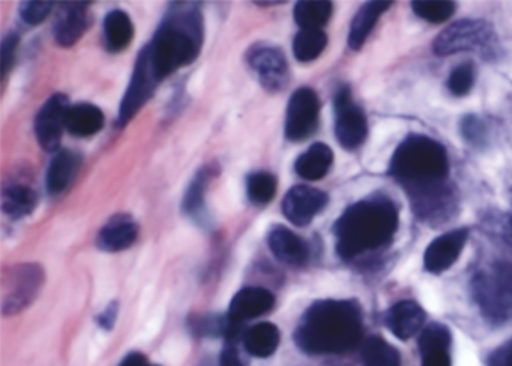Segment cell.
Listing matches in <instances>:
<instances>
[{"label": "cell", "instance_id": "cell-1", "mask_svg": "<svg viewBox=\"0 0 512 366\" xmlns=\"http://www.w3.org/2000/svg\"><path fill=\"white\" fill-rule=\"evenodd\" d=\"M361 308L352 300H319L302 315L295 342L308 354H340L364 342Z\"/></svg>", "mask_w": 512, "mask_h": 366}, {"label": "cell", "instance_id": "cell-2", "mask_svg": "<svg viewBox=\"0 0 512 366\" xmlns=\"http://www.w3.org/2000/svg\"><path fill=\"white\" fill-rule=\"evenodd\" d=\"M202 11L197 3H173L148 48L152 68L160 80L190 65L203 45Z\"/></svg>", "mask_w": 512, "mask_h": 366}, {"label": "cell", "instance_id": "cell-3", "mask_svg": "<svg viewBox=\"0 0 512 366\" xmlns=\"http://www.w3.org/2000/svg\"><path fill=\"white\" fill-rule=\"evenodd\" d=\"M398 228V210L388 198L362 200L335 222L337 252L344 260L388 245Z\"/></svg>", "mask_w": 512, "mask_h": 366}, {"label": "cell", "instance_id": "cell-4", "mask_svg": "<svg viewBox=\"0 0 512 366\" xmlns=\"http://www.w3.org/2000/svg\"><path fill=\"white\" fill-rule=\"evenodd\" d=\"M389 174L407 194L448 182L449 161L445 147L425 135H409L395 150Z\"/></svg>", "mask_w": 512, "mask_h": 366}, {"label": "cell", "instance_id": "cell-5", "mask_svg": "<svg viewBox=\"0 0 512 366\" xmlns=\"http://www.w3.org/2000/svg\"><path fill=\"white\" fill-rule=\"evenodd\" d=\"M473 299L491 323L512 318V264H496L490 272H481L472 281Z\"/></svg>", "mask_w": 512, "mask_h": 366}, {"label": "cell", "instance_id": "cell-6", "mask_svg": "<svg viewBox=\"0 0 512 366\" xmlns=\"http://www.w3.org/2000/svg\"><path fill=\"white\" fill-rule=\"evenodd\" d=\"M493 39V27L487 21L464 18L446 27L434 39L433 51L437 56H449L461 51H482L490 47Z\"/></svg>", "mask_w": 512, "mask_h": 366}, {"label": "cell", "instance_id": "cell-7", "mask_svg": "<svg viewBox=\"0 0 512 366\" xmlns=\"http://www.w3.org/2000/svg\"><path fill=\"white\" fill-rule=\"evenodd\" d=\"M44 282V272L38 264H20L4 278V314H17L37 297Z\"/></svg>", "mask_w": 512, "mask_h": 366}, {"label": "cell", "instance_id": "cell-8", "mask_svg": "<svg viewBox=\"0 0 512 366\" xmlns=\"http://www.w3.org/2000/svg\"><path fill=\"white\" fill-rule=\"evenodd\" d=\"M160 81L152 68L148 48L145 47L140 51L130 86L122 99L121 108H119V125L125 126L131 119H134V116L142 110L143 105L152 98Z\"/></svg>", "mask_w": 512, "mask_h": 366}, {"label": "cell", "instance_id": "cell-9", "mask_svg": "<svg viewBox=\"0 0 512 366\" xmlns=\"http://www.w3.org/2000/svg\"><path fill=\"white\" fill-rule=\"evenodd\" d=\"M320 101L310 87H301L287 104L284 134L287 140L302 141L314 134L319 125Z\"/></svg>", "mask_w": 512, "mask_h": 366}, {"label": "cell", "instance_id": "cell-10", "mask_svg": "<svg viewBox=\"0 0 512 366\" xmlns=\"http://www.w3.org/2000/svg\"><path fill=\"white\" fill-rule=\"evenodd\" d=\"M335 137L347 150L358 149L368 134L367 117L353 102L349 87H343L335 96Z\"/></svg>", "mask_w": 512, "mask_h": 366}, {"label": "cell", "instance_id": "cell-11", "mask_svg": "<svg viewBox=\"0 0 512 366\" xmlns=\"http://www.w3.org/2000/svg\"><path fill=\"white\" fill-rule=\"evenodd\" d=\"M70 101L64 93H56L35 117V135L46 152H56L61 146L62 134L67 128Z\"/></svg>", "mask_w": 512, "mask_h": 366}, {"label": "cell", "instance_id": "cell-12", "mask_svg": "<svg viewBox=\"0 0 512 366\" xmlns=\"http://www.w3.org/2000/svg\"><path fill=\"white\" fill-rule=\"evenodd\" d=\"M412 210L421 221L436 225L446 221L455 210L457 198L448 182L409 192Z\"/></svg>", "mask_w": 512, "mask_h": 366}, {"label": "cell", "instance_id": "cell-13", "mask_svg": "<svg viewBox=\"0 0 512 366\" xmlns=\"http://www.w3.org/2000/svg\"><path fill=\"white\" fill-rule=\"evenodd\" d=\"M251 69L259 75L260 83L269 92H278L289 80V65L280 48L259 45L247 56Z\"/></svg>", "mask_w": 512, "mask_h": 366}, {"label": "cell", "instance_id": "cell-14", "mask_svg": "<svg viewBox=\"0 0 512 366\" xmlns=\"http://www.w3.org/2000/svg\"><path fill=\"white\" fill-rule=\"evenodd\" d=\"M328 194L307 185L293 186L283 200V213L292 224L305 227L328 204Z\"/></svg>", "mask_w": 512, "mask_h": 366}, {"label": "cell", "instance_id": "cell-15", "mask_svg": "<svg viewBox=\"0 0 512 366\" xmlns=\"http://www.w3.org/2000/svg\"><path fill=\"white\" fill-rule=\"evenodd\" d=\"M469 231L467 228L449 231L434 239L425 249L424 267L427 272L437 273L448 270L460 257L464 245H466Z\"/></svg>", "mask_w": 512, "mask_h": 366}, {"label": "cell", "instance_id": "cell-16", "mask_svg": "<svg viewBox=\"0 0 512 366\" xmlns=\"http://www.w3.org/2000/svg\"><path fill=\"white\" fill-rule=\"evenodd\" d=\"M89 3H62L55 23V39L62 47H73L89 27Z\"/></svg>", "mask_w": 512, "mask_h": 366}, {"label": "cell", "instance_id": "cell-17", "mask_svg": "<svg viewBox=\"0 0 512 366\" xmlns=\"http://www.w3.org/2000/svg\"><path fill=\"white\" fill-rule=\"evenodd\" d=\"M275 305V297L271 291L262 287L242 288L233 297L229 306L230 320L236 323H244L251 318L260 317V315L268 314Z\"/></svg>", "mask_w": 512, "mask_h": 366}, {"label": "cell", "instance_id": "cell-18", "mask_svg": "<svg viewBox=\"0 0 512 366\" xmlns=\"http://www.w3.org/2000/svg\"><path fill=\"white\" fill-rule=\"evenodd\" d=\"M451 332L440 323L424 327L419 336L422 366H451Z\"/></svg>", "mask_w": 512, "mask_h": 366}, {"label": "cell", "instance_id": "cell-19", "mask_svg": "<svg viewBox=\"0 0 512 366\" xmlns=\"http://www.w3.org/2000/svg\"><path fill=\"white\" fill-rule=\"evenodd\" d=\"M268 245L278 260L290 266H304L310 255L307 243L283 225H277L269 231Z\"/></svg>", "mask_w": 512, "mask_h": 366}, {"label": "cell", "instance_id": "cell-20", "mask_svg": "<svg viewBox=\"0 0 512 366\" xmlns=\"http://www.w3.org/2000/svg\"><path fill=\"white\" fill-rule=\"evenodd\" d=\"M425 323V312L413 300H401L395 303L386 314V326L398 339L412 338L421 332Z\"/></svg>", "mask_w": 512, "mask_h": 366}, {"label": "cell", "instance_id": "cell-21", "mask_svg": "<svg viewBox=\"0 0 512 366\" xmlns=\"http://www.w3.org/2000/svg\"><path fill=\"white\" fill-rule=\"evenodd\" d=\"M139 236V225L130 215L113 216L98 234V246L103 251L119 252L130 248Z\"/></svg>", "mask_w": 512, "mask_h": 366}, {"label": "cell", "instance_id": "cell-22", "mask_svg": "<svg viewBox=\"0 0 512 366\" xmlns=\"http://www.w3.org/2000/svg\"><path fill=\"white\" fill-rule=\"evenodd\" d=\"M82 167V156L74 150H59L47 170L46 188L50 195H59L76 179Z\"/></svg>", "mask_w": 512, "mask_h": 366}, {"label": "cell", "instance_id": "cell-23", "mask_svg": "<svg viewBox=\"0 0 512 366\" xmlns=\"http://www.w3.org/2000/svg\"><path fill=\"white\" fill-rule=\"evenodd\" d=\"M334 152L328 144L316 143L295 162V171L305 180H320L331 170Z\"/></svg>", "mask_w": 512, "mask_h": 366}, {"label": "cell", "instance_id": "cell-24", "mask_svg": "<svg viewBox=\"0 0 512 366\" xmlns=\"http://www.w3.org/2000/svg\"><path fill=\"white\" fill-rule=\"evenodd\" d=\"M104 120V113L97 105L82 102L68 110L67 129L76 137H91L103 129Z\"/></svg>", "mask_w": 512, "mask_h": 366}, {"label": "cell", "instance_id": "cell-25", "mask_svg": "<svg viewBox=\"0 0 512 366\" xmlns=\"http://www.w3.org/2000/svg\"><path fill=\"white\" fill-rule=\"evenodd\" d=\"M134 38V24L122 9H113L104 20V42L107 50L119 53L128 48Z\"/></svg>", "mask_w": 512, "mask_h": 366}, {"label": "cell", "instance_id": "cell-26", "mask_svg": "<svg viewBox=\"0 0 512 366\" xmlns=\"http://www.w3.org/2000/svg\"><path fill=\"white\" fill-rule=\"evenodd\" d=\"M391 2H383V0H376V2H368L359 9L358 14L353 18L352 26L349 32V45L352 50H359L367 41L370 36L371 30L376 26L377 20L380 15L391 8Z\"/></svg>", "mask_w": 512, "mask_h": 366}, {"label": "cell", "instance_id": "cell-27", "mask_svg": "<svg viewBox=\"0 0 512 366\" xmlns=\"http://www.w3.org/2000/svg\"><path fill=\"white\" fill-rule=\"evenodd\" d=\"M280 330L272 323H259L242 335L245 350L254 357H269L280 345Z\"/></svg>", "mask_w": 512, "mask_h": 366}, {"label": "cell", "instance_id": "cell-28", "mask_svg": "<svg viewBox=\"0 0 512 366\" xmlns=\"http://www.w3.org/2000/svg\"><path fill=\"white\" fill-rule=\"evenodd\" d=\"M38 204V195L31 186L11 185L2 192V209L10 218L20 219L31 215Z\"/></svg>", "mask_w": 512, "mask_h": 366}, {"label": "cell", "instance_id": "cell-29", "mask_svg": "<svg viewBox=\"0 0 512 366\" xmlns=\"http://www.w3.org/2000/svg\"><path fill=\"white\" fill-rule=\"evenodd\" d=\"M293 15L302 30H322L331 18L332 3L328 0H302L296 3Z\"/></svg>", "mask_w": 512, "mask_h": 366}, {"label": "cell", "instance_id": "cell-30", "mask_svg": "<svg viewBox=\"0 0 512 366\" xmlns=\"http://www.w3.org/2000/svg\"><path fill=\"white\" fill-rule=\"evenodd\" d=\"M362 359L365 366H401V357L397 348L392 347L380 336L364 339Z\"/></svg>", "mask_w": 512, "mask_h": 366}, {"label": "cell", "instance_id": "cell-31", "mask_svg": "<svg viewBox=\"0 0 512 366\" xmlns=\"http://www.w3.org/2000/svg\"><path fill=\"white\" fill-rule=\"evenodd\" d=\"M328 45V36L323 30H301L293 39V54L299 62H313Z\"/></svg>", "mask_w": 512, "mask_h": 366}, {"label": "cell", "instance_id": "cell-32", "mask_svg": "<svg viewBox=\"0 0 512 366\" xmlns=\"http://www.w3.org/2000/svg\"><path fill=\"white\" fill-rule=\"evenodd\" d=\"M277 185L278 182L274 174L265 173V171L251 174L247 179L248 198L256 206H266L274 200L275 194H277Z\"/></svg>", "mask_w": 512, "mask_h": 366}, {"label": "cell", "instance_id": "cell-33", "mask_svg": "<svg viewBox=\"0 0 512 366\" xmlns=\"http://www.w3.org/2000/svg\"><path fill=\"white\" fill-rule=\"evenodd\" d=\"M413 12L430 23H442L454 15L455 3L449 0H415Z\"/></svg>", "mask_w": 512, "mask_h": 366}, {"label": "cell", "instance_id": "cell-34", "mask_svg": "<svg viewBox=\"0 0 512 366\" xmlns=\"http://www.w3.org/2000/svg\"><path fill=\"white\" fill-rule=\"evenodd\" d=\"M215 176L214 170L211 167H205L191 182L190 189H188L187 195L184 200V210L187 213H196L197 210L202 207L203 194H205L206 188H208L209 182L212 177Z\"/></svg>", "mask_w": 512, "mask_h": 366}, {"label": "cell", "instance_id": "cell-35", "mask_svg": "<svg viewBox=\"0 0 512 366\" xmlns=\"http://www.w3.org/2000/svg\"><path fill=\"white\" fill-rule=\"evenodd\" d=\"M473 81H475V72H473L472 63H463L458 65L451 72L448 78V89L452 95L464 96L472 89Z\"/></svg>", "mask_w": 512, "mask_h": 366}, {"label": "cell", "instance_id": "cell-36", "mask_svg": "<svg viewBox=\"0 0 512 366\" xmlns=\"http://www.w3.org/2000/svg\"><path fill=\"white\" fill-rule=\"evenodd\" d=\"M52 9L53 2H23L20 5V17L31 26H37L49 17Z\"/></svg>", "mask_w": 512, "mask_h": 366}, {"label": "cell", "instance_id": "cell-37", "mask_svg": "<svg viewBox=\"0 0 512 366\" xmlns=\"http://www.w3.org/2000/svg\"><path fill=\"white\" fill-rule=\"evenodd\" d=\"M19 44V35L14 32L5 36L4 41H2V72H4V78L7 77L8 72L13 69Z\"/></svg>", "mask_w": 512, "mask_h": 366}, {"label": "cell", "instance_id": "cell-38", "mask_svg": "<svg viewBox=\"0 0 512 366\" xmlns=\"http://www.w3.org/2000/svg\"><path fill=\"white\" fill-rule=\"evenodd\" d=\"M461 132H463L467 140L472 141V143H478V141H482V138H484L485 129L484 125L479 122L478 117L467 116L464 117V120H461Z\"/></svg>", "mask_w": 512, "mask_h": 366}, {"label": "cell", "instance_id": "cell-39", "mask_svg": "<svg viewBox=\"0 0 512 366\" xmlns=\"http://www.w3.org/2000/svg\"><path fill=\"white\" fill-rule=\"evenodd\" d=\"M221 366H247V360L239 351L236 341L227 342L221 353Z\"/></svg>", "mask_w": 512, "mask_h": 366}, {"label": "cell", "instance_id": "cell-40", "mask_svg": "<svg viewBox=\"0 0 512 366\" xmlns=\"http://www.w3.org/2000/svg\"><path fill=\"white\" fill-rule=\"evenodd\" d=\"M488 366H512V341L491 354Z\"/></svg>", "mask_w": 512, "mask_h": 366}, {"label": "cell", "instance_id": "cell-41", "mask_svg": "<svg viewBox=\"0 0 512 366\" xmlns=\"http://www.w3.org/2000/svg\"><path fill=\"white\" fill-rule=\"evenodd\" d=\"M116 317H118V303L115 302L112 303V305L107 306L106 311L100 315L98 321H100V324L104 329L110 330L112 329L113 324H115Z\"/></svg>", "mask_w": 512, "mask_h": 366}, {"label": "cell", "instance_id": "cell-42", "mask_svg": "<svg viewBox=\"0 0 512 366\" xmlns=\"http://www.w3.org/2000/svg\"><path fill=\"white\" fill-rule=\"evenodd\" d=\"M119 366H151L142 353H130Z\"/></svg>", "mask_w": 512, "mask_h": 366}, {"label": "cell", "instance_id": "cell-43", "mask_svg": "<svg viewBox=\"0 0 512 366\" xmlns=\"http://www.w3.org/2000/svg\"><path fill=\"white\" fill-rule=\"evenodd\" d=\"M500 233H502V239L505 240L508 245H512V216H506L502 222H500Z\"/></svg>", "mask_w": 512, "mask_h": 366}, {"label": "cell", "instance_id": "cell-44", "mask_svg": "<svg viewBox=\"0 0 512 366\" xmlns=\"http://www.w3.org/2000/svg\"><path fill=\"white\" fill-rule=\"evenodd\" d=\"M151 366H158V365H151Z\"/></svg>", "mask_w": 512, "mask_h": 366}]
</instances>
